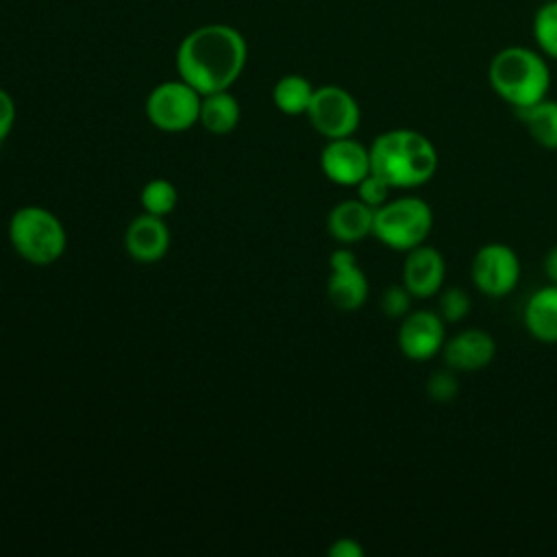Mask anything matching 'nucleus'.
Listing matches in <instances>:
<instances>
[{
    "label": "nucleus",
    "instance_id": "1",
    "mask_svg": "<svg viewBox=\"0 0 557 557\" xmlns=\"http://www.w3.org/2000/svg\"><path fill=\"white\" fill-rule=\"evenodd\" d=\"M248 61V44L231 24H202L189 30L174 54L178 78L200 96L231 89Z\"/></svg>",
    "mask_w": 557,
    "mask_h": 557
},
{
    "label": "nucleus",
    "instance_id": "2",
    "mask_svg": "<svg viewBox=\"0 0 557 557\" xmlns=\"http://www.w3.org/2000/svg\"><path fill=\"white\" fill-rule=\"evenodd\" d=\"M370 172L379 174L392 189H416L426 185L440 168L435 144L413 128H389L372 139Z\"/></svg>",
    "mask_w": 557,
    "mask_h": 557
},
{
    "label": "nucleus",
    "instance_id": "3",
    "mask_svg": "<svg viewBox=\"0 0 557 557\" xmlns=\"http://www.w3.org/2000/svg\"><path fill=\"white\" fill-rule=\"evenodd\" d=\"M487 83L503 102L518 111L548 96L550 67L537 48L513 44L490 59Z\"/></svg>",
    "mask_w": 557,
    "mask_h": 557
},
{
    "label": "nucleus",
    "instance_id": "4",
    "mask_svg": "<svg viewBox=\"0 0 557 557\" xmlns=\"http://www.w3.org/2000/svg\"><path fill=\"white\" fill-rule=\"evenodd\" d=\"M9 242L13 250L33 265L57 263L67 248L63 222L46 207L26 205L9 218Z\"/></svg>",
    "mask_w": 557,
    "mask_h": 557
},
{
    "label": "nucleus",
    "instance_id": "5",
    "mask_svg": "<svg viewBox=\"0 0 557 557\" xmlns=\"http://www.w3.org/2000/svg\"><path fill=\"white\" fill-rule=\"evenodd\" d=\"M433 224L431 205L420 196L405 194L374 209L372 235L389 250L407 252L429 239Z\"/></svg>",
    "mask_w": 557,
    "mask_h": 557
},
{
    "label": "nucleus",
    "instance_id": "6",
    "mask_svg": "<svg viewBox=\"0 0 557 557\" xmlns=\"http://www.w3.org/2000/svg\"><path fill=\"white\" fill-rule=\"evenodd\" d=\"M202 96L183 78L154 85L146 98L148 122L163 133H183L198 124Z\"/></svg>",
    "mask_w": 557,
    "mask_h": 557
},
{
    "label": "nucleus",
    "instance_id": "7",
    "mask_svg": "<svg viewBox=\"0 0 557 557\" xmlns=\"http://www.w3.org/2000/svg\"><path fill=\"white\" fill-rule=\"evenodd\" d=\"M522 265L518 252L503 242H487L476 248L470 261V278L487 298H505L520 283Z\"/></svg>",
    "mask_w": 557,
    "mask_h": 557
},
{
    "label": "nucleus",
    "instance_id": "8",
    "mask_svg": "<svg viewBox=\"0 0 557 557\" xmlns=\"http://www.w3.org/2000/svg\"><path fill=\"white\" fill-rule=\"evenodd\" d=\"M305 115L324 139L352 137L361 124V107L357 98L339 85L315 87Z\"/></svg>",
    "mask_w": 557,
    "mask_h": 557
},
{
    "label": "nucleus",
    "instance_id": "9",
    "mask_svg": "<svg viewBox=\"0 0 557 557\" xmlns=\"http://www.w3.org/2000/svg\"><path fill=\"white\" fill-rule=\"evenodd\" d=\"M396 342L409 361H429L442 355L446 322L435 309H411L403 320H398Z\"/></svg>",
    "mask_w": 557,
    "mask_h": 557
},
{
    "label": "nucleus",
    "instance_id": "10",
    "mask_svg": "<svg viewBox=\"0 0 557 557\" xmlns=\"http://www.w3.org/2000/svg\"><path fill=\"white\" fill-rule=\"evenodd\" d=\"M329 281L326 296L331 305L339 311H357L370 294V283L366 272L359 268L355 252L348 246H339L329 257Z\"/></svg>",
    "mask_w": 557,
    "mask_h": 557
},
{
    "label": "nucleus",
    "instance_id": "11",
    "mask_svg": "<svg viewBox=\"0 0 557 557\" xmlns=\"http://www.w3.org/2000/svg\"><path fill=\"white\" fill-rule=\"evenodd\" d=\"M320 170L331 183L355 187L370 174V148L352 137L326 139L320 150Z\"/></svg>",
    "mask_w": 557,
    "mask_h": 557
},
{
    "label": "nucleus",
    "instance_id": "12",
    "mask_svg": "<svg viewBox=\"0 0 557 557\" xmlns=\"http://www.w3.org/2000/svg\"><path fill=\"white\" fill-rule=\"evenodd\" d=\"M446 278V259L426 242L407 250L403 261V285L413 298L426 300L440 294Z\"/></svg>",
    "mask_w": 557,
    "mask_h": 557
},
{
    "label": "nucleus",
    "instance_id": "13",
    "mask_svg": "<svg viewBox=\"0 0 557 557\" xmlns=\"http://www.w3.org/2000/svg\"><path fill=\"white\" fill-rule=\"evenodd\" d=\"M496 357L494 337L479 326L463 329L453 337H446L442 359L446 368L455 372H479L487 368Z\"/></svg>",
    "mask_w": 557,
    "mask_h": 557
},
{
    "label": "nucleus",
    "instance_id": "14",
    "mask_svg": "<svg viewBox=\"0 0 557 557\" xmlns=\"http://www.w3.org/2000/svg\"><path fill=\"white\" fill-rule=\"evenodd\" d=\"M124 248L137 263H157L170 250V228L152 213L137 215L124 231Z\"/></svg>",
    "mask_w": 557,
    "mask_h": 557
},
{
    "label": "nucleus",
    "instance_id": "15",
    "mask_svg": "<svg viewBox=\"0 0 557 557\" xmlns=\"http://www.w3.org/2000/svg\"><path fill=\"white\" fill-rule=\"evenodd\" d=\"M372 224H374V209L361 202L359 198H348L337 202L326 215L329 235L344 246L361 242L363 237L372 235Z\"/></svg>",
    "mask_w": 557,
    "mask_h": 557
},
{
    "label": "nucleus",
    "instance_id": "16",
    "mask_svg": "<svg viewBox=\"0 0 557 557\" xmlns=\"http://www.w3.org/2000/svg\"><path fill=\"white\" fill-rule=\"evenodd\" d=\"M529 335L542 344H557V285L546 283L535 289L522 311Z\"/></svg>",
    "mask_w": 557,
    "mask_h": 557
},
{
    "label": "nucleus",
    "instance_id": "17",
    "mask_svg": "<svg viewBox=\"0 0 557 557\" xmlns=\"http://www.w3.org/2000/svg\"><path fill=\"white\" fill-rule=\"evenodd\" d=\"M239 117H242L239 102L228 89L202 96L198 124L205 131H209L213 135H226L237 128Z\"/></svg>",
    "mask_w": 557,
    "mask_h": 557
},
{
    "label": "nucleus",
    "instance_id": "18",
    "mask_svg": "<svg viewBox=\"0 0 557 557\" xmlns=\"http://www.w3.org/2000/svg\"><path fill=\"white\" fill-rule=\"evenodd\" d=\"M516 115L537 146L546 150H557V100H550L546 96L531 107L518 109Z\"/></svg>",
    "mask_w": 557,
    "mask_h": 557
},
{
    "label": "nucleus",
    "instance_id": "19",
    "mask_svg": "<svg viewBox=\"0 0 557 557\" xmlns=\"http://www.w3.org/2000/svg\"><path fill=\"white\" fill-rule=\"evenodd\" d=\"M315 87L302 74H285L272 89L274 107L285 115H305Z\"/></svg>",
    "mask_w": 557,
    "mask_h": 557
},
{
    "label": "nucleus",
    "instance_id": "20",
    "mask_svg": "<svg viewBox=\"0 0 557 557\" xmlns=\"http://www.w3.org/2000/svg\"><path fill=\"white\" fill-rule=\"evenodd\" d=\"M531 35L535 48L546 59L557 61V0H546L537 7L531 22Z\"/></svg>",
    "mask_w": 557,
    "mask_h": 557
},
{
    "label": "nucleus",
    "instance_id": "21",
    "mask_svg": "<svg viewBox=\"0 0 557 557\" xmlns=\"http://www.w3.org/2000/svg\"><path fill=\"white\" fill-rule=\"evenodd\" d=\"M139 205L146 213L168 218L178 205V189L168 178H152L141 187Z\"/></svg>",
    "mask_w": 557,
    "mask_h": 557
},
{
    "label": "nucleus",
    "instance_id": "22",
    "mask_svg": "<svg viewBox=\"0 0 557 557\" xmlns=\"http://www.w3.org/2000/svg\"><path fill=\"white\" fill-rule=\"evenodd\" d=\"M470 309H472V300H470V294L463 287L453 285V287L440 289L435 311L442 315V320L446 324L461 322L470 313Z\"/></svg>",
    "mask_w": 557,
    "mask_h": 557
},
{
    "label": "nucleus",
    "instance_id": "23",
    "mask_svg": "<svg viewBox=\"0 0 557 557\" xmlns=\"http://www.w3.org/2000/svg\"><path fill=\"white\" fill-rule=\"evenodd\" d=\"M426 394H429V398L433 403H450V400H455L457 394H459L457 372L450 370V368L431 372V376L426 379Z\"/></svg>",
    "mask_w": 557,
    "mask_h": 557
},
{
    "label": "nucleus",
    "instance_id": "24",
    "mask_svg": "<svg viewBox=\"0 0 557 557\" xmlns=\"http://www.w3.org/2000/svg\"><path fill=\"white\" fill-rule=\"evenodd\" d=\"M411 302H413V296L403 283L385 287L379 300L381 311L392 320H403L411 311Z\"/></svg>",
    "mask_w": 557,
    "mask_h": 557
},
{
    "label": "nucleus",
    "instance_id": "25",
    "mask_svg": "<svg viewBox=\"0 0 557 557\" xmlns=\"http://www.w3.org/2000/svg\"><path fill=\"white\" fill-rule=\"evenodd\" d=\"M355 189H357V198L361 200V202H366L368 207H372V209H379L381 205H385L389 198H392V187L379 176V174H374V172H370V174H366L357 185H355Z\"/></svg>",
    "mask_w": 557,
    "mask_h": 557
},
{
    "label": "nucleus",
    "instance_id": "26",
    "mask_svg": "<svg viewBox=\"0 0 557 557\" xmlns=\"http://www.w3.org/2000/svg\"><path fill=\"white\" fill-rule=\"evenodd\" d=\"M15 117H17V109H15L13 96H11L7 89L0 87V150H2L7 137H9L11 131H13Z\"/></svg>",
    "mask_w": 557,
    "mask_h": 557
},
{
    "label": "nucleus",
    "instance_id": "27",
    "mask_svg": "<svg viewBox=\"0 0 557 557\" xmlns=\"http://www.w3.org/2000/svg\"><path fill=\"white\" fill-rule=\"evenodd\" d=\"M329 557H363V546L355 537H337L329 546Z\"/></svg>",
    "mask_w": 557,
    "mask_h": 557
},
{
    "label": "nucleus",
    "instance_id": "28",
    "mask_svg": "<svg viewBox=\"0 0 557 557\" xmlns=\"http://www.w3.org/2000/svg\"><path fill=\"white\" fill-rule=\"evenodd\" d=\"M542 270H544V276L548 283H555L557 285V244L550 246L544 255V261H542Z\"/></svg>",
    "mask_w": 557,
    "mask_h": 557
},
{
    "label": "nucleus",
    "instance_id": "29",
    "mask_svg": "<svg viewBox=\"0 0 557 557\" xmlns=\"http://www.w3.org/2000/svg\"><path fill=\"white\" fill-rule=\"evenodd\" d=\"M542 2H546V0H542Z\"/></svg>",
    "mask_w": 557,
    "mask_h": 557
}]
</instances>
